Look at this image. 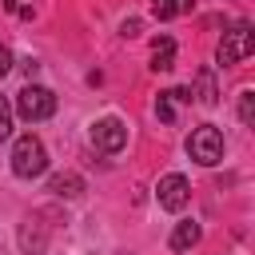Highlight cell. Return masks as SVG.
<instances>
[{"label":"cell","instance_id":"9","mask_svg":"<svg viewBox=\"0 0 255 255\" xmlns=\"http://www.w3.org/2000/svg\"><path fill=\"white\" fill-rule=\"evenodd\" d=\"M199 223L195 219H179L175 223V231H171V251H191L195 243H199Z\"/></svg>","mask_w":255,"mask_h":255},{"label":"cell","instance_id":"13","mask_svg":"<svg viewBox=\"0 0 255 255\" xmlns=\"http://www.w3.org/2000/svg\"><path fill=\"white\" fill-rule=\"evenodd\" d=\"M239 120L243 124H251L255 120V92L247 88V92H239Z\"/></svg>","mask_w":255,"mask_h":255},{"label":"cell","instance_id":"1","mask_svg":"<svg viewBox=\"0 0 255 255\" xmlns=\"http://www.w3.org/2000/svg\"><path fill=\"white\" fill-rule=\"evenodd\" d=\"M12 171H16L20 179H36V175L48 171V151H44V143H40L32 131L16 139V147H12Z\"/></svg>","mask_w":255,"mask_h":255},{"label":"cell","instance_id":"16","mask_svg":"<svg viewBox=\"0 0 255 255\" xmlns=\"http://www.w3.org/2000/svg\"><path fill=\"white\" fill-rule=\"evenodd\" d=\"M120 36H139V20H128V24L120 28Z\"/></svg>","mask_w":255,"mask_h":255},{"label":"cell","instance_id":"6","mask_svg":"<svg viewBox=\"0 0 255 255\" xmlns=\"http://www.w3.org/2000/svg\"><path fill=\"white\" fill-rule=\"evenodd\" d=\"M155 199H159V207L163 211H183L187 207V199H191V183L183 179V175H163L159 179V187H155Z\"/></svg>","mask_w":255,"mask_h":255},{"label":"cell","instance_id":"10","mask_svg":"<svg viewBox=\"0 0 255 255\" xmlns=\"http://www.w3.org/2000/svg\"><path fill=\"white\" fill-rule=\"evenodd\" d=\"M151 68H155V72H171V68H175V40H171V36H159V40L151 44Z\"/></svg>","mask_w":255,"mask_h":255},{"label":"cell","instance_id":"3","mask_svg":"<svg viewBox=\"0 0 255 255\" xmlns=\"http://www.w3.org/2000/svg\"><path fill=\"white\" fill-rule=\"evenodd\" d=\"M187 155L203 167H215L223 159V131L215 124H199L191 135H187Z\"/></svg>","mask_w":255,"mask_h":255},{"label":"cell","instance_id":"2","mask_svg":"<svg viewBox=\"0 0 255 255\" xmlns=\"http://www.w3.org/2000/svg\"><path fill=\"white\" fill-rule=\"evenodd\" d=\"M52 112H56L52 88H44V84H24V88H20V96H16V116H20L24 124H40V120H48Z\"/></svg>","mask_w":255,"mask_h":255},{"label":"cell","instance_id":"5","mask_svg":"<svg viewBox=\"0 0 255 255\" xmlns=\"http://www.w3.org/2000/svg\"><path fill=\"white\" fill-rule=\"evenodd\" d=\"M88 135H92V147H96V151H104V155H116V151L128 143V128H124V120H116V116L96 120Z\"/></svg>","mask_w":255,"mask_h":255},{"label":"cell","instance_id":"17","mask_svg":"<svg viewBox=\"0 0 255 255\" xmlns=\"http://www.w3.org/2000/svg\"><path fill=\"white\" fill-rule=\"evenodd\" d=\"M36 72H40V64H36V60H24V76H28V80H32V76H36Z\"/></svg>","mask_w":255,"mask_h":255},{"label":"cell","instance_id":"8","mask_svg":"<svg viewBox=\"0 0 255 255\" xmlns=\"http://www.w3.org/2000/svg\"><path fill=\"white\" fill-rule=\"evenodd\" d=\"M48 191H52V195H60V199H76V195L84 191V179H80L76 171H60V175H52V179H48Z\"/></svg>","mask_w":255,"mask_h":255},{"label":"cell","instance_id":"4","mask_svg":"<svg viewBox=\"0 0 255 255\" xmlns=\"http://www.w3.org/2000/svg\"><path fill=\"white\" fill-rule=\"evenodd\" d=\"M255 52V28L247 24V20H239L231 32H223V40H219V48H215V60L219 64H239V60H247Z\"/></svg>","mask_w":255,"mask_h":255},{"label":"cell","instance_id":"14","mask_svg":"<svg viewBox=\"0 0 255 255\" xmlns=\"http://www.w3.org/2000/svg\"><path fill=\"white\" fill-rule=\"evenodd\" d=\"M12 135V104L0 96V139H8Z\"/></svg>","mask_w":255,"mask_h":255},{"label":"cell","instance_id":"7","mask_svg":"<svg viewBox=\"0 0 255 255\" xmlns=\"http://www.w3.org/2000/svg\"><path fill=\"white\" fill-rule=\"evenodd\" d=\"M175 104H191V88L159 92V100H155V116H159L163 124H175Z\"/></svg>","mask_w":255,"mask_h":255},{"label":"cell","instance_id":"15","mask_svg":"<svg viewBox=\"0 0 255 255\" xmlns=\"http://www.w3.org/2000/svg\"><path fill=\"white\" fill-rule=\"evenodd\" d=\"M12 72V52H8V44H0V76H8Z\"/></svg>","mask_w":255,"mask_h":255},{"label":"cell","instance_id":"11","mask_svg":"<svg viewBox=\"0 0 255 255\" xmlns=\"http://www.w3.org/2000/svg\"><path fill=\"white\" fill-rule=\"evenodd\" d=\"M191 96H195L203 108H211V104L219 100V92H215V72H211V68H203V72L195 76V92H191Z\"/></svg>","mask_w":255,"mask_h":255},{"label":"cell","instance_id":"12","mask_svg":"<svg viewBox=\"0 0 255 255\" xmlns=\"http://www.w3.org/2000/svg\"><path fill=\"white\" fill-rule=\"evenodd\" d=\"M191 4L195 0H151V12H155V20H175V16L191 12Z\"/></svg>","mask_w":255,"mask_h":255}]
</instances>
